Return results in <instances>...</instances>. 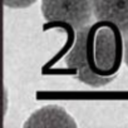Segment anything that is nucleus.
<instances>
[{
	"mask_svg": "<svg viewBox=\"0 0 128 128\" xmlns=\"http://www.w3.org/2000/svg\"><path fill=\"white\" fill-rule=\"evenodd\" d=\"M123 59V33L113 24L97 22L78 30L66 63L80 82L100 88L118 76Z\"/></svg>",
	"mask_w": 128,
	"mask_h": 128,
	"instance_id": "obj_1",
	"label": "nucleus"
},
{
	"mask_svg": "<svg viewBox=\"0 0 128 128\" xmlns=\"http://www.w3.org/2000/svg\"><path fill=\"white\" fill-rule=\"evenodd\" d=\"M42 14L50 24L80 30L90 23L93 0H42Z\"/></svg>",
	"mask_w": 128,
	"mask_h": 128,
	"instance_id": "obj_2",
	"label": "nucleus"
},
{
	"mask_svg": "<svg viewBox=\"0 0 128 128\" xmlns=\"http://www.w3.org/2000/svg\"><path fill=\"white\" fill-rule=\"evenodd\" d=\"M93 14L98 22L113 24L128 35V0H93Z\"/></svg>",
	"mask_w": 128,
	"mask_h": 128,
	"instance_id": "obj_3",
	"label": "nucleus"
},
{
	"mask_svg": "<svg viewBox=\"0 0 128 128\" xmlns=\"http://www.w3.org/2000/svg\"><path fill=\"white\" fill-rule=\"evenodd\" d=\"M74 119L58 106H48L29 117L24 127H76Z\"/></svg>",
	"mask_w": 128,
	"mask_h": 128,
	"instance_id": "obj_4",
	"label": "nucleus"
},
{
	"mask_svg": "<svg viewBox=\"0 0 128 128\" xmlns=\"http://www.w3.org/2000/svg\"><path fill=\"white\" fill-rule=\"evenodd\" d=\"M4 5L10 9H24L33 5L36 0H3Z\"/></svg>",
	"mask_w": 128,
	"mask_h": 128,
	"instance_id": "obj_5",
	"label": "nucleus"
},
{
	"mask_svg": "<svg viewBox=\"0 0 128 128\" xmlns=\"http://www.w3.org/2000/svg\"><path fill=\"white\" fill-rule=\"evenodd\" d=\"M124 60H126V64L128 67V35H127V39L124 42Z\"/></svg>",
	"mask_w": 128,
	"mask_h": 128,
	"instance_id": "obj_6",
	"label": "nucleus"
}]
</instances>
